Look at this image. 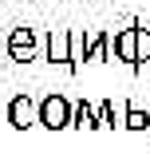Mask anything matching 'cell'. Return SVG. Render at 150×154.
<instances>
[{"label": "cell", "mask_w": 150, "mask_h": 154, "mask_svg": "<svg viewBox=\"0 0 150 154\" xmlns=\"http://www.w3.org/2000/svg\"><path fill=\"white\" fill-rule=\"evenodd\" d=\"M4 122L12 131H32V127H40V103L28 95V91H16V95L8 99V107H4Z\"/></svg>", "instance_id": "cell-1"}, {"label": "cell", "mask_w": 150, "mask_h": 154, "mask_svg": "<svg viewBox=\"0 0 150 154\" xmlns=\"http://www.w3.org/2000/svg\"><path fill=\"white\" fill-rule=\"evenodd\" d=\"M40 127L44 131H67L71 127V103L59 91H47L40 99Z\"/></svg>", "instance_id": "cell-2"}, {"label": "cell", "mask_w": 150, "mask_h": 154, "mask_svg": "<svg viewBox=\"0 0 150 154\" xmlns=\"http://www.w3.org/2000/svg\"><path fill=\"white\" fill-rule=\"evenodd\" d=\"M36 48H40V36L32 32V28H12L8 32V44H4V51H8V59H16V63H32L36 59Z\"/></svg>", "instance_id": "cell-3"}, {"label": "cell", "mask_w": 150, "mask_h": 154, "mask_svg": "<svg viewBox=\"0 0 150 154\" xmlns=\"http://www.w3.org/2000/svg\"><path fill=\"white\" fill-rule=\"evenodd\" d=\"M44 55H47V63H59V67L71 71V32H67V28H55V32L47 36Z\"/></svg>", "instance_id": "cell-4"}, {"label": "cell", "mask_w": 150, "mask_h": 154, "mask_svg": "<svg viewBox=\"0 0 150 154\" xmlns=\"http://www.w3.org/2000/svg\"><path fill=\"white\" fill-rule=\"evenodd\" d=\"M123 131H150V103L142 99H127L123 103Z\"/></svg>", "instance_id": "cell-5"}, {"label": "cell", "mask_w": 150, "mask_h": 154, "mask_svg": "<svg viewBox=\"0 0 150 154\" xmlns=\"http://www.w3.org/2000/svg\"><path fill=\"white\" fill-rule=\"evenodd\" d=\"M115 59L127 67H138V44H134V24L115 32Z\"/></svg>", "instance_id": "cell-6"}, {"label": "cell", "mask_w": 150, "mask_h": 154, "mask_svg": "<svg viewBox=\"0 0 150 154\" xmlns=\"http://www.w3.org/2000/svg\"><path fill=\"white\" fill-rule=\"evenodd\" d=\"M103 59H111V32L91 28L87 32V63H103Z\"/></svg>", "instance_id": "cell-7"}, {"label": "cell", "mask_w": 150, "mask_h": 154, "mask_svg": "<svg viewBox=\"0 0 150 154\" xmlns=\"http://www.w3.org/2000/svg\"><path fill=\"white\" fill-rule=\"evenodd\" d=\"M71 127L75 131H99V115H95V107L87 103V99L71 103Z\"/></svg>", "instance_id": "cell-8"}, {"label": "cell", "mask_w": 150, "mask_h": 154, "mask_svg": "<svg viewBox=\"0 0 150 154\" xmlns=\"http://www.w3.org/2000/svg\"><path fill=\"white\" fill-rule=\"evenodd\" d=\"M95 115H99V131H115V127H123V111H115L111 99H103V103L95 107Z\"/></svg>", "instance_id": "cell-9"}, {"label": "cell", "mask_w": 150, "mask_h": 154, "mask_svg": "<svg viewBox=\"0 0 150 154\" xmlns=\"http://www.w3.org/2000/svg\"><path fill=\"white\" fill-rule=\"evenodd\" d=\"M134 44H138V67L150 59V28L146 24H134Z\"/></svg>", "instance_id": "cell-10"}, {"label": "cell", "mask_w": 150, "mask_h": 154, "mask_svg": "<svg viewBox=\"0 0 150 154\" xmlns=\"http://www.w3.org/2000/svg\"><path fill=\"white\" fill-rule=\"evenodd\" d=\"M0 122H4V107H0Z\"/></svg>", "instance_id": "cell-11"}]
</instances>
